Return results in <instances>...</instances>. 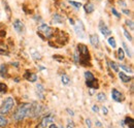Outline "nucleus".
Wrapping results in <instances>:
<instances>
[{"instance_id":"obj_1","label":"nucleus","mask_w":134,"mask_h":128,"mask_svg":"<svg viewBox=\"0 0 134 128\" xmlns=\"http://www.w3.org/2000/svg\"><path fill=\"white\" fill-rule=\"evenodd\" d=\"M31 112H32V103H22L21 105H19L17 111L13 115L14 120L16 121H22L27 117L31 116Z\"/></svg>"},{"instance_id":"obj_2","label":"nucleus","mask_w":134,"mask_h":128,"mask_svg":"<svg viewBox=\"0 0 134 128\" xmlns=\"http://www.w3.org/2000/svg\"><path fill=\"white\" fill-rule=\"evenodd\" d=\"M76 52L79 53L80 56V63L83 65H88L90 62V54H89V49L84 44H79Z\"/></svg>"},{"instance_id":"obj_3","label":"nucleus","mask_w":134,"mask_h":128,"mask_svg":"<svg viewBox=\"0 0 134 128\" xmlns=\"http://www.w3.org/2000/svg\"><path fill=\"white\" fill-rule=\"evenodd\" d=\"M15 106V100L12 97H6L0 105V115L8 114Z\"/></svg>"},{"instance_id":"obj_4","label":"nucleus","mask_w":134,"mask_h":128,"mask_svg":"<svg viewBox=\"0 0 134 128\" xmlns=\"http://www.w3.org/2000/svg\"><path fill=\"white\" fill-rule=\"evenodd\" d=\"M37 34L41 36V38H51L53 36V29L49 25L42 24L37 28Z\"/></svg>"},{"instance_id":"obj_5","label":"nucleus","mask_w":134,"mask_h":128,"mask_svg":"<svg viewBox=\"0 0 134 128\" xmlns=\"http://www.w3.org/2000/svg\"><path fill=\"white\" fill-rule=\"evenodd\" d=\"M73 27H74V32L76 33V35H77L80 38H85V37H86V34H85V27L82 21H77V23L74 24Z\"/></svg>"},{"instance_id":"obj_6","label":"nucleus","mask_w":134,"mask_h":128,"mask_svg":"<svg viewBox=\"0 0 134 128\" xmlns=\"http://www.w3.org/2000/svg\"><path fill=\"white\" fill-rule=\"evenodd\" d=\"M13 25H14V29H15L18 33H20V34H23V33H25V31H26L25 24H24L22 21H20V20H15Z\"/></svg>"},{"instance_id":"obj_7","label":"nucleus","mask_w":134,"mask_h":128,"mask_svg":"<svg viewBox=\"0 0 134 128\" xmlns=\"http://www.w3.org/2000/svg\"><path fill=\"white\" fill-rule=\"evenodd\" d=\"M111 98H113L115 101H117V102H121V101H123V100L125 99L123 93L120 92L117 89H115V88L111 90Z\"/></svg>"},{"instance_id":"obj_8","label":"nucleus","mask_w":134,"mask_h":128,"mask_svg":"<svg viewBox=\"0 0 134 128\" xmlns=\"http://www.w3.org/2000/svg\"><path fill=\"white\" fill-rule=\"evenodd\" d=\"M53 121H54V117L52 115L46 116L44 118H42V120H41V122L39 124V128H47L49 126V124L53 123Z\"/></svg>"},{"instance_id":"obj_9","label":"nucleus","mask_w":134,"mask_h":128,"mask_svg":"<svg viewBox=\"0 0 134 128\" xmlns=\"http://www.w3.org/2000/svg\"><path fill=\"white\" fill-rule=\"evenodd\" d=\"M99 30L104 36H108V35L111 34L110 29H108V27L106 26V24L103 21H100V23H99Z\"/></svg>"},{"instance_id":"obj_10","label":"nucleus","mask_w":134,"mask_h":128,"mask_svg":"<svg viewBox=\"0 0 134 128\" xmlns=\"http://www.w3.org/2000/svg\"><path fill=\"white\" fill-rule=\"evenodd\" d=\"M90 42L92 44L93 47L98 48V47H99V44H100L98 35H97V34H91V35H90Z\"/></svg>"},{"instance_id":"obj_11","label":"nucleus","mask_w":134,"mask_h":128,"mask_svg":"<svg viewBox=\"0 0 134 128\" xmlns=\"http://www.w3.org/2000/svg\"><path fill=\"white\" fill-rule=\"evenodd\" d=\"M24 79H26L29 82H36L37 81V76L36 73H33V72H30V71H26L25 74H24Z\"/></svg>"},{"instance_id":"obj_12","label":"nucleus","mask_w":134,"mask_h":128,"mask_svg":"<svg viewBox=\"0 0 134 128\" xmlns=\"http://www.w3.org/2000/svg\"><path fill=\"white\" fill-rule=\"evenodd\" d=\"M63 22H64L63 16H61V15L58 14V13H55V14L53 15V23H54V24H63Z\"/></svg>"},{"instance_id":"obj_13","label":"nucleus","mask_w":134,"mask_h":128,"mask_svg":"<svg viewBox=\"0 0 134 128\" xmlns=\"http://www.w3.org/2000/svg\"><path fill=\"white\" fill-rule=\"evenodd\" d=\"M84 8H85V12L87 14H92L94 12V9H95V6H94V4L92 2H87L84 5Z\"/></svg>"},{"instance_id":"obj_14","label":"nucleus","mask_w":134,"mask_h":128,"mask_svg":"<svg viewBox=\"0 0 134 128\" xmlns=\"http://www.w3.org/2000/svg\"><path fill=\"white\" fill-rule=\"evenodd\" d=\"M86 85L88 86V88H92V89H95V90L99 88L98 82H97L96 79L93 81H86Z\"/></svg>"},{"instance_id":"obj_15","label":"nucleus","mask_w":134,"mask_h":128,"mask_svg":"<svg viewBox=\"0 0 134 128\" xmlns=\"http://www.w3.org/2000/svg\"><path fill=\"white\" fill-rule=\"evenodd\" d=\"M36 92H37V96L40 98V99H43L44 95H43V92H44V88L41 84H38L36 86Z\"/></svg>"},{"instance_id":"obj_16","label":"nucleus","mask_w":134,"mask_h":128,"mask_svg":"<svg viewBox=\"0 0 134 128\" xmlns=\"http://www.w3.org/2000/svg\"><path fill=\"white\" fill-rule=\"evenodd\" d=\"M119 78L121 79V81H122L123 83H129V82H131V80H132V78L128 77V76L125 74L124 72H120V73H119Z\"/></svg>"},{"instance_id":"obj_17","label":"nucleus","mask_w":134,"mask_h":128,"mask_svg":"<svg viewBox=\"0 0 134 128\" xmlns=\"http://www.w3.org/2000/svg\"><path fill=\"white\" fill-rule=\"evenodd\" d=\"M124 123H126L129 128H134V121L131 117H127L125 120H124Z\"/></svg>"},{"instance_id":"obj_18","label":"nucleus","mask_w":134,"mask_h":128,"mask_svg":"<svg viewBox=\"0 0 134 128\" xmlns=\"http://www.w3.org/2000/svg\"><path fill=\"white\" fill-rule=\"evenodd\" d=\"M68 3H69L71 6L75 7L76 9H79V8H81V7H82V3H81V2H76V1H73V0H69V1H68Z\"/></svg>"},{"instance_id":"obj_19","label":"nucleus","mask_w":134,"mask_h":128,"mask_svg":"<svg viewBox=\"0 0 134 128\" xmlns=\"http://www.w3.org/2000/svg\"><path fill=\"white\" fill-rule=\"evenodd\" d=\"M118 58H119V60H121V61H123V60L125 59V52H124L123 49L120 48L118 50Z\"/></svg>"},{"instance_id":"obj_20","label":"nucleus","mask_w":134,"mask_h":128,"mask_svg":"<svg viewBox=\"0 0 134 128\" xmlns=\"http://www.w3.org/2000/svg\"><path fill=\"white\" fill-rule=\"evenodd\" d=\"M85 78H86V81L95 80V77H94V74H93L91 71H86V72H85Z\"/></svg>"},{"instance_id":"obj_21","label":"nucleus","mask_w":134,"mask_h":128,"mask_svg":"<svg viewBox=\"0 0 134 128\" xmlns=\"http://www.w3.org/2000/svg\"><path fill=\"white\" fill-rule=\"evenodd\" d=\"M107 41H108V44H109V46L111 47L113 49L117 48V42H116V39L113 37V36H110V37H108V39H107Z\"/></svg>"},{"instance_id":"obj_22","label":"nucleus","mask_w":134,"mask_h":128,"mask_svg":"<svg viewBox=\"0 0 134 128\" xmlns=\"http://www.w3.org/2000/svg\"><path fill=\"white\" fill-rule=\"evenodd\" d=\"M108 64H109L110 68H111L114 71H116V72H118V71H119V65H118L115 61H109V62H108Z\"/></svg>"},{"instance_id":"obj_23","label":"nucleus","mask_w":134,"mask_h":128,"mask_svg":"<svg viewBox=\"0 0 134 128\" xmlns=\"http://www.w3.org/2000/svg\"><path fill=\"white\" fill-rule=\"evenodd\" d=\"M31 52H32L31 56L33 57V59H35V60H40V59H41V55H40L38 52H36V51H34V50H32Z\"/></svg>"},{"instance_id":"obj_24","label":"nucleus","mask_w":134,"mask_h":128,"mask_svg":"<svg viewBox=\"0 0 134 128\" xmlns=\"http://www.w3.org/2000/svg\"><path fill=\"white\" fill-rule=\"evenodd\" d=\"M122 45H123V49H124V50H125V52H126V55H128L130 58H132V53H131V51L129 50L128 46H127L125 42H123Z\"/></svg>"},{"instance_id":"obj_25","label":"nucleus","mask_w":134,"mask_h":128,"mask_svg":"<svg viewBox=\"0 0 134 128\" xmlns=\"http://www.w3.org/2000/svg\"><path fill=\"white\" fill-rule=\"evenodd\" d=\"M6 73H7V68H6V66H5L4 64H2V65L0 66V74H1L2 77H5Z\"/></svg>"},{"instance_id":"obj_26","label":"nucleus","mask_w":134,"mask_h":128,"mask_svg":"<svg viewBox=\"0 0 134 128\" xmlns=\"http://www.w3.org/2000/svg\"><path fill=\"white\" fill-rule=\"evenodd\" d=\"M6 125H7V120L2 115H0V127H5Z\"/></svg>"},{"instance_id":"obj_27","label":"nucleus","mask_w":134,"mask_h":128,"mask_svg":"<svg viewBox=\"0 0 134 128\" xmlns=\"http://www.w3.org/2000/svg\"><path fill=\"white\" fill-rule=\"evenodd\" d=\"M61 81H62L63 85H68L69 82H70V79H69V77H68L67 74H63L62 78H61Z\"/></svg>"},{"instance_id":"obj_28","label":"nucleus","mask_w":134,"mask_h":128,"mask_svg":"<svg viewBox=\"0 0 134 128\" xmlns=\"http://www.w3.org/2000/svg\"><path fill=\"white\" fill-rule=\"evenodd\" d=\"M7 91V86L4 83H0V93L4 94Z\"/></svg>"},{"instance_id":"obj_29","label":"nucleus","mask_w":134,"mask_h":128,"mask_svg":"<svg viewBox=\"0 0 134 128\" xmlns=\"http://www.w3.org/2000/svg\"><path fill=\"white\" fill-rule=\"evenodd\" d=\"M123 32H124V35H125V37H126V38H127L129 41H132V40H133V39H132V36H131V34H130L129 32L127 31L126 29H123Z\"/></svg>"},{"instance_id":"obj_30","label":"nucleus","mask_w":134,"mask_h":128,"mask_svg":"<svg viewBox=\"0 0 134 128\" xmlns=\"http://www.w3.org/2000/svg\"><path fill=\"white\" fill-rule=\"evenodd\" d=\"M125 24L131 29V30H134V24H133V21H131V20H126L125 21Z\"/></svg>"},{"instance_id":"obj_31","label":"nucleus","mask_w":134,"mask_h":128,"mask_svg":"<svg viewBox=\"0 0 134 128\" xmlns=\"http://www.w3.org/2000/svg\"><path fill=\"white\" fill-rule=\"evenodd\" d=\"M97 99L99 101H105L106 100V96H105L104 93H98L97 94Z\"/></svg>"},{"instance_id":"obj_32","label":"nucleus","mask_w":134,"mask_h":128,"mask_svg":"<svg viewBox=\"0 0 134 128\" xmlns=\"http://www.w3.org/2000/svg\"><path fill=\"white\" fill-rule=\"evenodd\" d=\"M121 66V68L123 69V70H125L126 72H130V73H132V70H131V68L130 67H128V66H126V65H120Z\"/></svg>"},{"instance_id":"obj_33","label":"nucleus","mask_w":134,"mask_h":128,"mask_svg":"<svg viewBox=\"0 0 134 128\" xmlns=\"http://www.w3.org/2000/svg\"><path fill=\"white\" fill-rule=\"evenodd\" d=\"M4 9H6L7 16H8V18H10V13H12V10H10V8H9V6H8V4H7L6 2L4 3Z\"/></svg>"},{"instance_id":"obj_34","label":"nucleus","mask_w":134,"mask_h":128,"mask_svg":"<svg viewBox=\"0 0 134 128\" xmlns=\"http://www.w3.org/2000/svg\"><path fill=\"white\" fill-rule=\"evenodd\" d=\"M66 128H74V123L71 120H67V127Z\"/></svg>"},{"instance_id":"obj_35","label":"nucleus","mask_w":134,"mask_h":128,"mask_svg":"<svg viewBox=\"0 0 134 128\" xmlns=\"http://www.w3.org/2000/svg\"><path fill=\"white\" fill-rule=\"evenodd\" d=\"M111 13H113L114 16H116L117 18H121V14L118 13V10L116 9V8H111Z\"/></svg>"},{"instance_id":"obj_36","label":"nucleus","mask_w":134,"mask_h":128,"mask_svg":"<svg viewBox=\"0 0 134 128\" xmlns=\"http://www.w3.org/2000/svg\"><path fill=\"white\" fill-rule=\"evenodd\" d=\"M53 58H54V59H56V60H57L58 62H60V63L64 61V59H63V57H60V56H53Z\"/></svg>"},{"instance_id":"obj_37","label":"nucleus","mask_w":134,"mask_h":128,"mask_svg":"<svg viewBox=\"0 0 134 128\" xmlns=\"http://www.w3.org/2000/svg\"><path fill=\"white\" fill-rule=\"evenodd\" d=\"M74 60H75V62L76 63H80V56H79V53L75 51V53H74Z\"/></svg>"},{"instance_id":"obj_38","label":"nucleus","mask_w":134,"mask_h":128,"mask_svg":"<svg viewBox=\"0 0 134 128\" xmlns=\"http://www.w3.org/2000/svg\"><path fill=\"white\" fill-rule=\"evenodd\" d=\"M86 125L88 126V128H91L92 127V122L90 119H86Z\"/></svg>"},{"instance_id":"obj_39","label":"nucleus","mask_w":134,"mask_h":128,"mask_svg":"<svg viewBox=\"0 0 134 128\" xmlns=\"http://www.w3.org/2000/svg\"><path fill=\"white\" fill-rule=\"evenodd\" d=\"M101 111H102V114H103V115H107V113H108L107 109H106L105 106H102V108H101Z\"/></svg>"},{"instance_id":"obj_40","label":"nucleus","mask_w":134,"mask_h":128,"mask_svg":"<svg viewBox=\"0 0 134 128\" xmlns=\"http://www.w3.org/2000/svg\"><path fill=\"white\" fill-rule=\"evenodd\" d=\"M92 111L94 113H98L99 112V108L96 106V105H93V106H92Z\"/></svg>"},{"instance_id":"obj_41","label":"nucleus","mask_w":134,"mask_h":128,"mask_svg":"<svg viewBox=\"0 0 134 128\" xmlns=\"http://www.w3.org/2000/svg\"><path fill=\"white\" fill-rule=\"evenodd\" d=\"M123 13H124L126 16H130V14H131V12L128 10V9H123Z\"/></svg>"},{"instance_id":"obj_42","label":"nucleus","mask_w":134,"mask_h":128,"mask_svg":"<svg viewBox=\"0 0 134 128\" xmlns=\"http://www.w3.org/2000/svg\"><path fill=\"white\" fill-rule=\"evenodd\" d=\"M119 3H120V5H122L123 7H126V6H127V4H126V2H125V1H121V0H120V1H119Z\"/></svg>"},{"instance_id":"obj_43","label":"nucleus","mask_w":134,"mask_h":128,"mask_svg":"<svg viewBox=\"0 0 134 128\" xmlns=\"http://www.w3.org/2000/svg\"><path fill=\"white\" fill-rule=\"evenodd\" d=\"M66 111H67V112H68V114H69V115H71V116H74V113L72 112V111H71L70 109H67Z\"/></svg>"},{"instance_id":"obj_44","label":"nucleus","mask_w":134,"mask_h":128,"mask_svg":"<svg viewBox=\"0 0 134 128\" xmlns=\"http://www.w3.org/2000/svg\"><path fill=\"white\" fill-rule=\"evenodd\" d=\"M49 128H58V126L56 125V124H54V123H52L50 126H49Z\"/></svg>"},{"instance_id":"obj_45","label":"nucleus","mask_w":134,"mask_h":128,"mask_svg":"<svg viewBox=\"0 0 134 128\" xmlns=\"http://www.w3.org/2000/svg\"><path fill=\"white\" fill-rule=\"evenodd\" d=\"M69 23H70V24H71V25H72V26H73V25H74V24H75V22H74V21H73V20H72V19H69Z\"/></svg>"},{"instance_id":"obj_46","label":"nucleus","mask_w":134,"mask_h":128,"mask_svg":"<svg viewBox=\"0 0 134 128\" xmlns=\"http://www.w3.org/2000/svg\"><path fill=\"white\" fill-rule=\"evenodd\" d=\"M95 125H96L97 127H101V126H102V124H101L100 122H96V123H95Z\"/></svg>"},{"instance_id":"obj_47","label":"nucleus","mask_w":134,"mask_h":128,"mask_svg":"<svg viewBox=\"0 0 134 128\" xmlns=\"http://www.w3.org/2000/svg\"><path fill=\"white\" fill-rule=\"evenodd\" d=\"M94 93H95V91H94V90H92V89H91V90H90V94H91V95H93V94H94Z\"/></svg>"},{"instance_id":"obj_48","label":"nucleus","mask_w":134,"mask_h":128,"mask_svg":"<svg viewBox=\"0 0 134 128\" xmlns=\"http://www.w3.org/2000/svg\"><path fill=\"white\" fill-rule=\"evenodd\" d=\"M60 128H64V127H60Z\"/></svg>"}]
</instances>
